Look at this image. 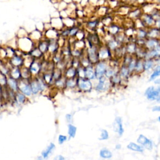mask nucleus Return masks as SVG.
<instances>
[{
  "label": "nucleus",
  "mask_w": 160,
  "mask_h": 160,
  "mask_svg": "<svg viewBox=\"0 0 160 160\" xmlns=\"http://www.w3.org/2000/svg\"><path fill=\"white\" fill-rule=\"evenodd\" d=\"M41 69V66L39 63L37 62L31 63L29 68V70L31 74V76H37L39 74Z\"/></svg>",
  "instance_id": "obj_23"
},
{
  "label": "nucleus",
  "mask_w": 160,
  "mask_h": 160,
  "mask_svg": "<svg viewBox=\"0 0 160 160\" xmlns=\"http://www.w3.org/2000/svg\"><path fill=\"white\" fill-rule=\"evenodd\" d=\"M7 83L8 76L0 72V86H1L3 88H5V86L7 87Z\"/></svg>",
  "instance_id": "obj_43"
},
{
  "label": "nucleus",
  "mask_w": 160,
  "mask_h": 160,
  "mask_svg": "<svg viewBox=\"0 0 160 160\" xmlns=\"http://www.w3.org/2000/svg\"><path fill=\"white\" fill-rule=\"evenodd\" d=\"M66 119L69 123H71L72 119H73V116L71 114H67L66 115Z\"/></svg>",
  "instance_id": "obj_52"
},
{
  "label": "nucleus",
  "mask_w": 160,
  "mask_h": 160,
  "mask_svg": "<svg viewBox=\"0 0 160 160\" xmlns=\"http://www.w3.org/2000/svg\"><path fill=\"white\" fill-rule=\"evenodd\" d=\"M100 156L103 159H110L113 156L111 151L107 148H102L100 151Z\"/></svg>",
  "instance_id": "obj_31"
},
{
  "label": "nucleus",
  "mask_w": 160,
  "mask_h": 160,
  "mask_svg": "<svg viewBox=\"0 0 160 160\" xmlns=\"http://www.w3.org/2000/svg\"><path fill=\"white\" fill-rule=\"evenodd\" d=\"M23 63V60L20 56H15L11 60V64L14 66V67H20L22 66Z\"/></svg>",
  "instance_id": "obj_38"
},
{
  "label": "nucleus",
  "mask_w": 160,
  "mask_h": 160,
  "mask_svg": "<svg viewBox=\"0 0 160 160\" xmlns=\"http://www.w3.org/2000/svg\"><path fill=\"white\" fill-rule=\"evenodd\" d=\"M8 76L17 81L21 80V69L19 68V67H14L10 70Z\"/></svg>",
  "instance_id": "obj_24"
},
{
  "label": "nucleus",
  "mask_w": 160,
  "mask_h": 160,
  "mask_svg": "<svg viewBox=\"0 0 160 160\" xmlns=\"http://www.w3.org/2000/svg\"><path fill=\"white\" fill-rule=\"evenodd\" d=\"M138 144L143 146L144 149L152 150L153 148V143L151 140L148 139L143 134H140L137 139Z\"/></svg>",
  "instance_id": "obj_8"
},
{
  "label": "nucleus",
  "mask_w": 160,
  "mask_h": 160,
  "mask_svg": "<svg viewBox=\"0 0 160 160\" xmlns=\"http://www.w3.org/2000/svg\"><path fill=\"white\" fill-rule=\"evenodd\" d=\"M136 60H137V58L135 56H134L133 58H132V60H131V61L129 63L128 65H127V67L129 69L130 74L134 73V68H135V66H136Z\"/></svg>",
  "instance_id": "obj_41"
},
{
  "label": "nucleus",
  "mask_w": 160,
  "mask_h": 160,
  "mask_svg": "<svg viewBox=\"0 0 160 160\" xmlns=\"http://www.w3.org/2000/svg\"><path fill=\"white\" fill-rule=\"evenodd\" d=\"M155 27L158 28H159V29H160V16L156 20Z\"/></svg>",
  "instance_id": "obj_55"
},
{
  "label": "nucleus",
  "mask_w": 160,
  "mask_h": 160,
  "mask_svg": "<svg viewBox=\"0 0 160 160\" xmlns=\"http://www.w3.org/2000/svg\"><path fill=\"white\" fill-rule=\"evenodd\" d=\"M98 0H89V6H92V7H97Z\"/></svg>",
  "instance_id": "obj_51"
},
{
  "label": "nucleus",
  "mask_w": 160,
  "mask_h": 160,
  "mask_svg": "<svg viewBox=\"0 0 160 160\" xmlns=\"http://www.w3.org/2000/svg\"><path fill=\"white\" fill-rule=\"evenodd\" d=\"M106 28V33L112 36H115L116 35H118V33H121V32L123 31L124 30L123 28H122V27H121L120 25L118 23H112L110 25H109V26Z\"/></svg>",
  "instance_id": "obj_9"
},
{
  "label": "nucleus",
  "mask_w": 160,
  "mask_h": 160,
  "mask_svg": "<svg viewBox=\"0 0 160 160\" xmlns=\"http://www.w3.org/2000/svg\"><path fill=\"white\" fill-rule=\"evenodd\" d=\"M100 21L98 19H93L86 21L85 27L88 32H94L99 27Z\"/></svg>",
  "instance_id": "obj_12"
},
{
  "label": "nucleus",
  "mask_w": 160,
  "mask_h": 160,
  "mask_svg": "<svg viewBox=\"0 0 160 160\" xmlns=\"http://www.w3.org/2000/svg\"><path fill=\"white\" fill-rule=\"evenodd\" d=\"M53 160H65V158L62 155H58L54 158Z\"/></svg>",
  "instance_id": "obj_56"
},
{
  "label": "nucleus",
  "mask_w": 160,
  "mask_h": 160,
  "mask_svg": "<svg viewBox=\"0 0 160 160\" xmlns=\"http://www.w3.org/2000/svg\"><path fill=\"white\" fill-rule=\"evenodd\" d=\"M114 38L121 46L124 45V44H125L127 42L129 41L128 38L126 36V35L124 33V31L121 32V33H118V35L114 36Z\"/></svg>",
  "instance_id": "obj_26"
},
{
  "label": "nucleus",
  "mask_w": 160,
  "mask_h": 160,
  "mask_svg": "<svg viewBox=\"0 0 160 160\" xmlns=\"http://www.w3.org/2000/svg\"><path fill=\"white\" fill-rule=\"evenodd\" d=\"M120 1H121V0H120Z\"/></svg>",
  "instance_id": "obj_63"
},
{
  "label": "nucleus",
  "mask_w": 160,
  "mask_h": 160,
  "mask_svg": "<svg viewBox=\"0 0 160 160\" xmlns=\"http://www.w3.org/2000/svg\"><path fill=\"white\" fill-rule=\"evenodd\" d=\"M127 148L135 152H138V153H143L144 152V148L143 146H141L139 144H136L135 143L130 142L128 145H127Z\"/></svg>",
  "instance_id": "obj_28"
},
{
  "label": "nucleus",
  "mask_w": 160,
  "mask_h": 160,
  "mask_svg": "<svg viewBox=\"0 0 160 160\" xmlns=\"http://www.w3.org/2000/svg\"><path fill=\"white\" fill-rule=\"evenodd\" d=\"M30 86L31 88L32 93L33 95H36L40 93V88L38 86V83L37 78H31L30 80Z\"/></svg>",
  "instance_id": "obj_27"
},
{
  "label": "nucleus",
  "mask_w": 160,
  "mask_h": 160,
  "mask_svg": "<svg viewBox=\"0 0 160 160\" xmlns=\"http://www.w3.org/2000/svg\"><path fill=\"white\" fill-rule=\"evenodd\" d=\"M98 80V83L96 86V89L98 91H105L110 88V81L105 76H103Z\"/></svg>",
  "instance_id": "obj_11"
},
{
  "label": "nucleus",
  "mask_w": 160,
  "mask_h": 160,
  "mask_svg": "<svg viewBox=\"0 0 160 160\" xmlns=\"http://www.w3.org/2000/svg\"><path fill=\"white\" fill-rule=\"evenodd\" d=\"M157 65L155 60L153 59H144L143 60V71L149 72L153 69Z\"/></svg>",
  "instance_id": "obj_17"
},
{
  "label": "nucleus",
  "mask_w": 160,
  "mask_h": 160,
  "mask_svg": "<svg viewBox=\"0 0 160 160\" xmlns=\"http://www.w3.org/2000/svg\"><path fill=\"white\" fill-rule=\"evenodd\" d=\"M143 14V12L142 8H141L140 6H136L135 8L130 10V11L128 13V14L127 15V16L130 20H132L134 21L138 20V19H139Z\"/></svg>",
  "instance_id": "obj_10"
},
{
  "label": "nucleus",
  "mask_w": 160,
  "mask_h": 160,
  "mask_svg": "<svg viewBox=\"0 0 160 160\" xmlns=\"http://www.w3.org/2000/svg\"><path fill=\"white\" fill-rule=\"evenodd\" d=\"M143 60L144 59L137 58L134 73H143L144 72L143 71Z\"/></svg>",
  "instance_id": "obj_30"
},
{
  "label": "nucleus",
  "mask_w": 160,
  "mask_h": 160,
  "mask_svg": "<svg viewBox=\"0 0 160 160\" xmlns=\"http://www.w3.org/2000/svg\"><path fill=\"white\" fill-rule=\"evenodd\" d=\"M68 139V137L65 135H63V134H60L58 136V143L60 145H62L65 142H66Z\"/></svg>",
  "instance_id": "obj_47"
},
{
  "label": "nucleus",
  "mask_w": 160,
  "mask_h": 160,
  "mask_svg": "<svg viewBox=\"0 0 160 160\" xmlns=\"http://www.w3.org/2000/svg\"><path fill=\"white\" fill-rule=\"evenodd\" d=\"M134 40L129 41L128 42H127L125 44L126 54H128L130 55H133V56L135 55L136 49L138 48V45Z\"/></svg>",
  "instance_id": "obj_14"
},
{
  "label": "nucleus",
  "mask_w": 160,
  "mask_h": 160,
  "mask_svg": "<svg viewBox=\"0 0 160 160\" xmlns=\"http://www.w3.org/2000/svg\"><path fill=\"white\" fill-rule=\"evenodd\" d=\"M69 28H66L65 30L63 31V33H62V36H69Z\"/></svg>",
  "instance_id": "obj_54"
},
{
  "label": "nucleus",
  "mask_w": 160,
  "mask_h": 160,
  "mask_svg": "<svg viewBox=\"0 0 160 160\" xmlns=\"http://www.w3.org/2000/svg\"><path fill=\"white\" fill-rule=\"evenodd\" d=\"M109 65H110V63H108V61L100 60L97 63L95 64L94 68L97 80L103 77V76H105V73Z\"/></svg>",
  "instance_id": "obj_2"
},
{
  "label": "nucleus",
  "mask_w": 160,
  "mask_h": 160,
  "mask_svg": "<svg viewBox=\"0 0 160 160\" xmlns=\"http://www.w3.org/2000/svg\"><path fill=\"white\" fill-rule=\"evenodd\" d=\"M146 98L150 101H156L160 103V86H150L145 91Z\"/></svg>",
  "instance_id": "obj_3"
},
{
  "label": "nucleus",
  "mask_w": 160,
  "mask_h": 160,
  "mask_svg": "<svg viewBox=\"0 0 160 160\" xmlns=\"http://www.w3.org/2000/svg\"><path fill=\"white\" fill-rule=\"evenodd\" d=\"M147 38H154V39H159L160 38V29L153 27L147 29Z\"/></svg>",
  "instance_id": "obj_18"
},
{
  "label": "nucleus",
  "mask_w": 160,
  "mask_h": 160,
  "mask_svg": "<svg viewBox=\"0 0 160 160\" xmlns=\"http://www.w3.org/2000/svg\"><path fill=\"white\" fill-rule=\"evenodd\" d=\"M86 37V34L85 33V31L81 28L80 31L78 32V33L76 34L75 36V39L76 40H85Z\"/></svg>",
  "instance_id": "obj_44"
},
{
  "label": "nucleus",
  "mask_w": 160,
  "mask_h": 160,
  "mask_svg": "<svg viewBox=\"0 0 160 160\" xmlns=\"http://www.w3.org/2000/svg\"><path fill=\"white\" fill-rule=\"evenodd\" d=\"M77 87L81 91L86 93L91 90L93 85L91 80L85 78L77 77Z\"/></svg>",
  "instance_id": "obj_6"
},
{
  "label": "nucleus",
  "mask_w": 160,
  "mask_h": 160,
  "mask_svg": "<svg viewBox=\"0 0 160 160\" xmlns=\"http://www.w3.org/2000/svg\"><path fill=\"white\" fill-rule=\"evenodd\" d=\"M155 83L156 85H160V78H156L155 80H154Z\"/></svg>",
  "instance_id": "obj_59"
},
{
  "label": "nucleus",
  "mask_w": 160,
  "mask_h": 160,
  "mask_svg": "<svg viewBox=\"0 0 160 160\" xmlns=\"http://www.w3.org/2000/svg\"><path fill=\"white\" fill-rule=\"evenodd\" d=\"M48 48V46H47V44L46 43H43L42 44H40V49L41 52L44 53V52H45L46 49Z\"/></svg>",
  "instance_id": "obj_50"
},
{
  "label": "nucleus",
  "mask_w": 160,
  "mask_h": 160,
  "mask_svg": "<svg viewBox=\"0 0 160 160\" xmlns=\"http://www.w3.org/2000/svg\"><path fill=\"white\" fill-rule=\"evenodd\" d=\"M121 1L127 5H134L136 4L138 0H121Z\"/></svg>",
  "instance_id": "obj_49"
},
{
  "label": "nucleus",
  "mask_w": 160,
  "mask_h": 160,
  "mask_svg": "<svg viewBox=\"0 0 160 160\" xmlns=\"http://www.w3.org/2000/svg\"><path fill=\"white\" fill-rule=\"evenodd\" d=\"M113 55V53L104 44L98 47V56L100 60L109 61L112 60Z\"/></svg>",
  "instance_id": "obj_5"
},
{
  "label": "nucleus",
  "mask_w": 160,
  "mask_h": 160,
  "mask_svg": "<svg viewBox=\"0 0 160 160\" xmlns=\"http://www.w3.org/2000/svg\"><path fill=\"white\" fill-rule=\"evenodd\" d=\"M153 111H160V106H155L152 108Z\"/></svg>",
  "instance_id": "obj_58"
},
{
  "label": "nucleus",
  "mask_w": 160,
  "mask_h": 160,
  "mask_svg": "<svg viewBox=\"0 0 160 160\" xmlns=\"http://www.w3.org/2000/svg\"><path fill=\"white\" fill-rule=\"evenodd\" d=\"M114 131L116 132L119 136H122L124 133V128L123 126V121L121 117H116L113 123Z\"/></svg>",
  "instance_id": "obj_13"
},
{
  "label": "nucleus",
  "mask_w": 160,
  "mask_h": 160,
  "mask_svg": "<svg viewBox=\"0 0 160 160\" xmlns=\"http://www.w3.org/2000/svg\"><path fill=\"white\" fill-rule=\"evenodd\" d=\"M158 40H159V44H160V38H159V39H158Z\"/></svg>",
  "instance_id": "obj_62"
},
{
  "label": "nucleus",
  "mask_w": 160,
  "mask_h": 160,
  "mask_svg": "<svg viewBox=\"0 0 160 160\" xmlns=\"http://www.w3.org/2000/svg\"><path fill=\"white\" fill-rule=\"evenodd\" d=\"M151 3L155 4L157 7L158 6H160V0H152Z\"/></svg>",
  "instance_id": "obj_57"
},
{
  "label": "nucleus",
  "mask_w": 160,
  "mask_h": 160,
  "mask_svg": "<svg viewBox=\"0 0 160 160\" xmlns=\"http://www.w3.org/2000/svg\"><path fill=\"white\" fill-rule=\"evenodd\" d=\"M118 74L119 75L121 80H125L128 78L129 75L130 74V72L127 66L123 65L120 66L118 69Z\"/></svg>",
  "instance_id": "obj_25"
},
{
  "label": "nucleus",
  "mask_w": 160,
  "mask_h": 160,
  "mask_svg": "<svg viewBox=\"0 0 160 160\" xmlns=\"http://www.w3.org/2000/svg\"><path fill=\"white\" fill-rule=\"evenodd\" d=\"M43 80L44 81L47 85H52L53 84V76H52V73H44L43 74V76L42 77Z\"/></svg>",
  "instance_id": "obj_37"
},
{
  "label": "nucleus",
  "mask_w": 160,
  "mask_h": 160,
  "mask_svg": "<svg viewBox=\"0 0 160 160\" xmlns=\"http://www.w3.org/2000/svg\"><path fill=\"white\" fill-rule=\"evenodd\" d=\"M109 138V133L107 130L103 129L101 130L100 137L99 138L100 140H106Z\"/></svg>",
  "instance_id": "obj_46"
},
{
  "label": "nucleus",
  "mask_w": 160,
  "mask_h": 160,
  "mask_svg": "<svg viewBox=\"0 0 160 160\" xmlns=\"http://www.w3.org/2000/svg\"><path fill=\"white\" fill-rule=\"evenodd\" d=\"M19 91L24 94L27 97H30L33 95L30 86V80L21 79L18 81Z\"/></svg>",
  "instance_id": "obj_4"
},
{
  "label": "nucleus",
  "mask_w": 160,
  "mask_h": 160,
  "mask_svg": "<svg viewBox=\"0 0 160 160\" xmlns=\"http://www.w3.org/2000/svg\"><path fill=\"white\" fill-rule=\"evenodd\" d=\"M85 78L89 80L97 79L94 65H89V66L85 68Z\"/></svg>",
  "instance_id": "obj_16"
},
{
  "label": "nucleus",
  "mask_w": 160,
  "mask_h": 160,
  "mask_svg": "<svg viewBox=\"0 0 160 160\" xmlns=\"http://www.w3.org/2000/svg\"><path fill=\"white\" fill-rule=\"evenodd\" d=\"M37 80H38V86H39V88H40V92L43 93L44 91H45L46 88L48 87L49 85H47L46 83L44 82L42 77H38L37 78Z\"/></svg>",
  "instance_id": "obj_36"
},
{
  "label": "nucleus",
  "mask_w": 160,
  "mask_h": 160,
  "mask_svg": "<svg viewBox=\"0 0 160 160\" xmlns=\"http://www.w3.org/2000/svg\"><path fill=\"white\" fill-rule=\"evenodd\" d=\"M107 6L109 8L114 10L118 8L121 4L120 0H107Z\"/></svg>",
  "instance_id": "obj_34"
},
{
  "label": "nucleus",
  "mask_w": 160,
  "mask_h": 160,
  "mask_svg": "<svg viewBox=\"0 0 160 160\" xmlns=\"http://www.w3.org/2000/svg\"><path fill=\"white\" fill-rule=\"evenodd\" d=\"M158 44H159V40L158 39H154V38H146L145 44L144 48L146 50H150L155 49Z\"/></svg>",
  "instance_id": "obj_15"
},
{
  "label": "nucleus",
  "mask_w": 160,
  "mask_h": 160,
  "mask_svg": "<svg viewBox=\"0 0 160 160\" xmlns=\"http://www.w3.org/2000/svg\"><path fill=\"white\" fill-rule=\"evenodd\" d=\"M65 83H66V78L65 77H62L60 79L54 82V85L57 88L60 89H63L65 88Z\"/></svg>",
  "instance_id": "obj_40"
},
{
  "label": "nucleus",
  "mask_w": 160,
  "mask_h": 160,
  "mask_svg": "<svg viewBox=\"0 0 160 160\" xmlns=\"http://www.w3.org/2000/svg\"><path fill=\"white\" fill-rule=\"evenodd\" d=\"M158 121H159V122L160 123V116L158 117Z\"/></svg>",
  "instance_id": "obj_61"
},
{
  "label": "nucleus",
  "mask_w": 160,
  "mask_h": 160,
  "mask_svg": "<svg viewBox=\"0 0 160 160\" xmlns=\"http://www.w3.org/2000/svg\"><path fill=\"white\" fill-rule=\"evenodd\" d=\"M81 0H73V2L76 3V4H79Z\"/></svg>",
  "instance_id": "obj_60"
},
{
  "label": "nucleus",
  "mask_w": 160,
  "mask_h": 160,
  "mask_svg": "<svg viewBox=\"0 0 160 160\" xmlns=\"http://www.w3.org/2000/svg\"><path fill=\"white\" fill-rule=\"evenodd\" d=\"M65 77L66 79L78 77L77 68H76L72 66L67 68L65 72Z\"/></svg>",
  "instance_id": "obj_19"
},
{
  "label": "nucleus",
  "mask_w": 160,
  "mask_h": 160,
  "mask_svg": "<svg viewBox=\"0 0 160 160\" xmlns=\"http://www.w3.org/2000/svg\"><path fill=\"white\" fill-rule=\"evenodd\" d=\"M58 48V44L56 42L54 41L49 44V45L48 46V49L50 52L55 53V52H56Z\"/></svg>",
  "instance_id": "obj_45"
},
{
  "label": "nucleus",
  "mask_w": 160,
  "mask_h": 160,
  "mask_svg": "<svg viewBox=\"0 0 160 160\" xmlns=\"http://www.w3.org/2000/svg\"><path fill=\"white\" fill-rule=\"evenodd\" d=\"M7 88H8L10 90L13 91L16 93L19 91V86H18V81L14 80L10 76L8 77V83H7Z\"/></svg>",
  "instance_id": "obj_20"
},
{
  "label": "nucleus",
  "mask_w": 160,
  "mask_h": 160,
  "mask_svg": "<svg viewBox=\"0 0 160 160\" xmlns=\"http://www.w3.org/2000/svg\"><path fill=\"white\" fill-rule=\"evenodd\" d=\"M101 22L103 24V27L106 28L109 26V25H110L112 23H113V19L111 18L110 16L106 15L103 16V18H102Z\"/></svg>",
  "instance_id": "obj_39"
},
{
  "label": "nucleus",
  "mask_w": 160,
  "mask_h": 160,
  "mask_svg": "<svg viewBox=\"0 0 160 160\" xmlns=\"http://www.w3.org/2000/svg\"><path fill=\"white\" fill-rule=\"evenodd\" d=\"M77 86V78L66 79L65 88L72 89Z\"/></svg>",
  "instance_id": "obj_32"
},
{
  "label": "nucleus",
  "mask_w": 160,
  "mask_h": 160,
  "mask_svg": "<svg viewBox=\"0 0 160 160\" xmlns=\"http://www.w3.org/2000/svg\"><path fill=\"white\" fill-rule=\"evenodd\" d=\"M81 28L78 27L77 25H75L73 27H72L69 28V36L72 38H75V36L76 34L78 33V32L80 31Z\"/></svg>",
  "instance_id": "obj_42"
},
{
  "label": "nucleus",
  "mask_w": 160,
  "mask_h": 160,
  "mask_svg": "<svg viewBox=\"0 0 160 160\" xmlns=\"http://www.w3.org/2000/svg\"><path fill=\"white\" fill-rule=\"evenodd\" d=\"M78 4L80 6V8L84 9L89 5V0H81L80 3Z\"/></svg>",
  "instance_id": "obj_48"
},
{
  "label": "nucleus",
  "mask_w": 160,
  "mask_h": 160,
  "mask_svg": "<svg viewBox=\"0 0 160 160\" xmlns=\"http://www.w3.org/2000/svg\"><path fill=\"white\" fill-rule=\"evenodd\" d=\"M160 76V65H157L153 69V72L150 76V81H154Z\"/></svg>",
  "instance_id": "obj_29"
},
{
  "label": "nucleus",
  "mask_w": 160,
  "mask_h": 160,
  "mask_svg": "<svg viewBox=\"0 0 160 160\" xmlns=\"http://www.w3.org/2000/svg\"><path fill=\"white\" fill-rule=\"evenodd\" d=\"M76 131H77V128L75 126L70 123L68 125V133L69 138H74L76 134Z\"/></svg>",
  "instance_id": "obj_35"
},
{
  "label": "nucleus",
  "mask_w": 160,
  "mask_h": 160,
  "mask_svg": "<svg viewBox=\"0 0 160 160\" xmlns=\"http://www.w3.org/2000/svg\"><path fill=\"white\" fill-rule=\"evenodd\" d=\"M147 28H138L136 29L135 34H134V38L136 40H146L147 38Z\"/></svg>",
  "instance_id": "obj_21"
},
{
  "label": "nucleus",
  "mask_w": 160,
  "mask_h": 160,
  "mask_svg": "<svg viewBox=\"0 0 160 160\" xmlns=\"http://www.w3.org/2000/svg\"><path fill=\"white\" fill-rule=\"evenodd\" d=\"M41 52L40 50L36 49V50L34 51V52H33V53H32V55H33L35 56H36V57H39V56H41Z\"/></svg>",
  "instance_id": "obj_53"
},
{
  "label": "nucleus",
  "mask_w": 160,
  "mask_h": 160,
  "mask_svg": "<svg viewBox=\"0 0 160 160\" xmlns=\"http://www.w3.org/2000/svg\"><path fill=\"white\" fill-rule=\"evenodd\" d=\"M85 55L92 65H94L100 60L98 56V46H91L85 49Z\"/></svg>",
  "instance_id": "obj_1"
},
{
  "label": "nucleus",
  "mask_w": 160,
  "mask_h": 160,
  "mask_svg": "<svg viewBox=\"0 0 160 160\" xmlns=\"http://www.w3.org/2000/svg\"><path fill=\"white\" fill-rule=\"evenodd\" d=\"M56 148L55 145L53 143H51L47 147L46 149H44L41 153V156L43 159H46L49 158V156L52 155L53 151L55 150Z\"/></svg>",
  "instance_id": "obj_22"
},
{
  "label": "nucleus",
  "mask_w": 160,
  "mask_h": 160,
  "mask_svg": "<svg viewBox=\"0 0 160 160\" xmlns=\"http://www.w3.org/2000/svg\"><path fill=\"white\" fill-rule=\"evenodd\" d=\"M140 20L142 21L144 27L147 29L155 27V20L151 14L143 13L141 16Z\"/></svg>",
  "instance_id": "obj_7"
},
{
  "label": "nucleus",
  "mask_w": 160,
  "mask_h": 160,
  "mask_svg": "<svg viewBox=\"0 0 160 160\" xmlns=\"http://www.w3.org/2000/svg\"><path fill=\"white\" fill-rule=\"evenodd\" d=\"M27 97L20 91H18L16 93L15 100L19 104H24L27 101Z\"/></svg>",
  "instance_id": "obj_33"
}]
</instances>
